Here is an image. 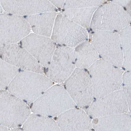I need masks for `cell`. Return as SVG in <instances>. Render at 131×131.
Segmentation results:
<instances>
[{
  "instance_id": "2",
  "label": "cell",
  "mask_w": 131,
  "mask_h": 131,
  "mask_svg": "<svg viewBox=\"0 0 131 131\" xmlns=\"http://www.w3.org/2000/svg\"><path fill=\"white\" fill-rule=\"evenodd\" d=\"M87 71L92 81L94 99L121 89L124 72L122 68L100 58Z\"/></svg>"
},
{
  "instance_id": "22",
  "label": "cell",
  "mask_w": 131,
  "mask_h": 131,
  "mask_svg": "<svg viewBox=\"0 0 131 131\" xmlns=\"http://www.w3.org/2000/svg\"><path fill=\"white\" fill-rule=\"evenodd\" d=\"M19 70L0 58V90L6 89Z\"/></svg>"
},
{
  "instance_id": "12",
  "label": "cell",
  "mask_w": 131,
  "mask_h": 131,
  "mask_svg": "<svg viewBox=\"0 0 131 131\" xmlns=\"http://www.w3.org/2000/svg\"><path fill=\"white\" fill-rule=\"evenodd\" d=\"M0 58L20 70L44 74V68L17 43L0 47Z\"/></svg>"
},
{
  "instance_id": "25",
  "label": "cell",
  "mask_w": 131,
  "mask_h": 131,
  "mask_svg": "<svg viewBox=\"0 0 131 131\" xmlns=\"http://www.w3.org/2000/svg\"><path fill=\"white\" fill-rule=\"evenodd\" d=\"M111 2L119 5H121L127 9L129 13L130 12V9L129 8L130 3V0H112Z\"/></svg>"
},
{
  "instance_id": "24",
  "label": "cell",
  "mask_w": 131,
  "mask_h": 131,
  "mask_svg": "<svg viewBox=\"0 0 131 131\" xmlns=\"http://www.w3.org/2000/svg\"><path fill=\"white\" fill-rule=\"evenodd\" d=\"M130 71L126 70L123 72L122 78L121 90L123 91L127 100L129 110L130 112V101H131V87H130Z\"/></svg>"
},
{
  "instance_id": "13",
  "label": "cell",
  "mask_w": 131,
  "mask_h": 131,
  "mask_svg": "<svg viewBox=\"0 0 131 131\" xmlns=\"http://www.w3.org/2000/svg\"><path fill=\"white\" fill-rule=\"evenodd\" d=\"M25 48L45 68L49 64L57 44L50 37L30 33L19 41Z\"/></svg>"
},
{
  "instance_id": "27",
  "label": "cell",
  "mask_w": 131,
  "mask_h": 131,
  "mask_svg": "<svg viewBox=\"0 0 131 131\" xmlns=\"http://www.w3.org/2000/svg\"><path fill=\"white\" fill-rule=\"evenodd\" d=\"M9 130V128L4 126L3 125L0 124V130Z\"/></svg>"
},
{
  "instance_id": "1",
  "label": "cell",
  "mask_w": 131,
  "mask_h": 131,
  "mask_svg": "<svg viewBox=\"0 0 131 131\" xmlns=\"http://www.w3.org/2000/svg\"><path fill=\"white\" fill-rule=\"evenodd\" d=\"M53 84L44 74L20 70L6 90L27 104H31Z\"/></svg>"
},
{
  "instance_id": "20",
  "label": "cell",
  "mask_w": 131,
  "mask_h": 131,
  "mask_svg": "<svg viewBox=\"0 0 131 131\" xmlns=\"http://www.w3.org/2000/svg\"><path fill=\"white\" fill-rule=\"evenodd\" d=\"M97 7H80L63 9L61 13L64 16L80 26L90 27L93 15Z\"/></svg>"
},
{
  "instance_id": "21",
  "label": "cell",
  "mask_w": 131,
  "mask_h": 131,
  "mask_svg": "<svg viewBox=\"0 0 131 131\" xmlns=\"http://www.w3.org/2000/svg\"><path fill=\"white\" fill-rule=\"evenodd\" d=\"M130 31L131 27L129 25L118 32L123 53L122 68L129 71H130L131 68Z\"/></svg>"
},
{
  "instance_id": "18",
  "label": "cell",
  "mask_w": 131,
  "mask_h": 131,
  "mask_svg": "<svg viewBox=\"0 0 131 131\" xmlns=\"http://www.w3.org/2000/svg\"><path fill=\"white\" fill-rule=\"evenodd\" d=\"M76 68L88 69L100 59L96 49L89 40L83 41L74 48Z\"/></svg>"
},
{
  "instance_id": "23",
  "label": "cell",
  "mask_w": 131,
  "mask_h": 131,
  "mask_svg": "<svg viewBox=\"0 0 131 131\" xmlns=\"http://www.w3.org/2000/svg\"><path fill=\"white\" fill-rule=\"evenodd\" d=\"M106 0H66L63 9L80 8V7H97L105 3Z\"/></svg>"
},
{
  "instance_id": "8",
  "label": "cell",
  "mask_w": 131,
  "mask_h": 131,
  "mask_svg": "<svg viewBox=\"0 0 131 131\" xmlns=\"http://www.w3.org/2000/svg\"><path fill=\"white\" fill-rule=\"evenodd\" d=\"M50 37L56 44L74 48L88 40L89 34L86 29L59 13L56 16Z\"/></svg>"
},
{
  "instance_id": "5",
  "label": "cell",
  "mask_w": 131,
  "mask_h": 131,
  "mask_svg": "<svg viewBox=\"0 0 131 131\" xmlns=\"http://www.w3.org/2000/svg\"><path fill=\"white\" fill-rule=\"evenodd\" d=\"M30 113L27 103L6 89L0 90V124L9 129L21 127Z\"/></svg>"
},
{
  "instance_id": "7",
  "label": "cell",
  "mask_w": 131,
  "mask_h": 131,
  "mask_svg": "<svg viewBox=\"0 0 131 131\" xmlns=\"http://www.w3.org/2000/svg\"><path fill=\"white\" fill-rule=\"evenodd\" d=\"M89 39L101 59L122 68L123 53L118 32L92 31Z\"/></svg>"
},
{
  "instance_id": "14",
  "label": "cell",
  "mask_w": 131,
  "mask_h": 131,
  "mask_svg": "<svg viewBox=\"0 0 131 131\" xmlns=\"http://www.w3.org/2000/svg\"><path fill=\"white\" fill-rule=\"evenodd\" d=\"M4 12L26 16L46 12H56V7L47 0H1Z\"/></svg>"
},
{
  "instance_id": "6",
  "label": "cell",
  "mask_w": 131,
  "mask_h": 131,
  "mask_svg": "<svg viewBox=\"0 0 131 131\" xmlns=\"http://www.w3.org/2000/svg\"><path fill=\"white\" fill-rule=\"evenodd\" d=\"M63 86L78 107L85 110L94 100L93 88L86 69L75 68Z\"/></svg>"
},
{
  "instance_id": "3",
  "label": "cell",
  "mask_w": 131,
  "mask_h": 131,
  "mask_svg": "<svg viewBox=\"0 0 131 131\" xmlns=\"http://www.w3.org/2000/svg\"><path fill=\"white\" fill-rule=\"evenodd\" d=\"M77 107L64 86L52 85L30 105L32 113L55 117L70 108Z\"/></svg>"
},
{
  "instance_id": "16",
  "label": "cell",
  "mask_w": 131,
  "mask_h": 131,
  "mask_svg": "<svg viewBox=\"0 0 131 131\" xmlns=\"http://www.w3.org/2000/svg\"><path fill=\"white\" fill-rule=\"evenodd\" d=\"M92 124V128L97 131H130L131 116L124 113L94 118Z\"/></svg>"
},
{
  "instance_id": "15",
  "label": "cell",
  "mask_w": 131,
  "mask_h": 131,
  "mask_svg": "<svg viewBox=\"0 0 131 131\" xmlns=\"http://www.w3.org/2000/svg\"><path fill=\"white\" fill-rule=\"evenodd\" d=\"M60 130L86 131L92 128V118L85 110L74 107L54 117Z\"/></svg>"
},
{
  "instance_id": "28",
  "label": "cell",
  "mask_w": 131,
  "mask_h": 131,
  "mask_svg": "<svg viewBox=\"0 0 131 131\" xmlns=\"http://www.w3.org/2000/svg\"><path fill=\"white\" fill-rule=\"evenodd\" d=\"M4 12V10L2 5V3H1V0H0V13H2Z\"/></svg>"
},
{
  "instance_id": "19",
  "label": "cell",
  "mask_w": 131,
  "mask_h": 131,
  "mask_svg": "<svg viewBox=\"0 0 131 131\" xmlns=\"http://www.w3.org/2000/svg\"><path fill=\"white\" fill-rule=\"evenodd\" d=\"M23 130H60L52 117L37 113H30L22 125Z\"/></svg>"
},
{
  "instance_id": "9",
  "label": "cell",
  "mask_w": 131,
  "mask_h": 131,
  "mask_svg": "<svg viewBox=\"0 0 131 131\" xmlns=\"http://www.w3.org/2000/svg\"><path fill=\"white\" fill-rule=\"evenodd\" d=\"M75 68L74 48L59 45L54 50L49 64L44 68V74L53 82L61 84Z\"/></svg>"
},
{
  "instance_id": "4",
  "label": "cell",
  "mask_w": 131,
  "mask_h": 131,
  "mask_svg": "<svg viewBox=\"0 0 131 131\" xmlns=\"http://www.w3.org/2000/svg\"><path fill=\"white\" fill-rule=\"evenodd\" d=\"M130 13L121 5L112 2L97 7L92 17L90 27L92 31L118 32L130 24Z\"/></svg>"
},
{
  "instance_id": "26",
  "label": "cell",
  "mask_w": 131,
  "mask_h": 131,
  "mask_svg": "<svg viewBox=\"0 0 131 131\" xmlns=\"http://www.w3.org/2000/svg\"><path fill=\"white\" fill-rule=\"evenodd\" d=\"M47 1L57 9H62L66 2V0H47Z\"/></svg>"
},
{
  "instance_id": "17",
  "label": "cell",
  "mask_w": 131,
  "mask_h": 131,
  "mask_svg": "<svg viewBox=\"0 0 131 131\" xmlns=\"http://www.w3.org/2000/svg\"><path fill=\"white\" fill-rule=\"evenodd\" d=\"M57 15L56 12H46L24 17L34 34L50 37Z\"/></svg>"
},
{
  "instance_id": "10",
  "label": "cell",
  "mask_w": 131,
  "mask_h": 131,
  "mask_svg": "<svg viewBox=\"0 0 131 131\" xmlns=\"http://www.w3.org/2000/svg\"><path fill=\"white\" fill-rule=\"evenodd\" d=\"M85 111L92 119L130 112L127 100L121 89L94 99Z\"/></svg>"
},
{
  "instance_id": "11",
  "label": "cell",
  "mask_w": 131,
  "mask_h": 131,
  "mask_svg": "<svg viewBox=\"0 0 131 131\" xmlns=\"http://www.w3.org/2000/svg\"><path fill=\"white\" fill-rule=\"evenodd\" d=\"M30 31L24 16L5 12L0 13V47L19 42Z\"/></svg>"
}]
</instances>
